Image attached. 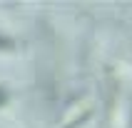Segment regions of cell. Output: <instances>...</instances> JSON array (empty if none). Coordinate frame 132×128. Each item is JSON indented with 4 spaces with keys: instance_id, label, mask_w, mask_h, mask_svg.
Segmentation results:
<instances>
[{
    "instance_id": "cell-1",
    "label": "cell",
    "mask_w": 132,
    "mask_h": 128,
    "mask_svg": "<svg viewBox=\"0 0 132 128\" xmlns=\"http://www.w3.org/2000/svg\"><path fill=\"white\" fill-rule=\"evenodd\" d=\"M92 111V105H90V100H80V103H75V108H72V113L67 116V118H62V126L65 128H70L72 123H77V120H82L87 113Z\"/></svg>"
},
{
    "instance_id": "cell-2",
    "label": "cell",
    "mask_w": 132,
    "mask_h": 128,
    "mask_svg": "<svg viewBox=\"0 0 132 128\" xmlns=\"http://www.w3.org/2000/svg\"><path fill=\"white\" fill-rule=\"evenodd\" d=\"M0 48H13V40H7V38H0Z\"/></svg>"
}]
</instances>
